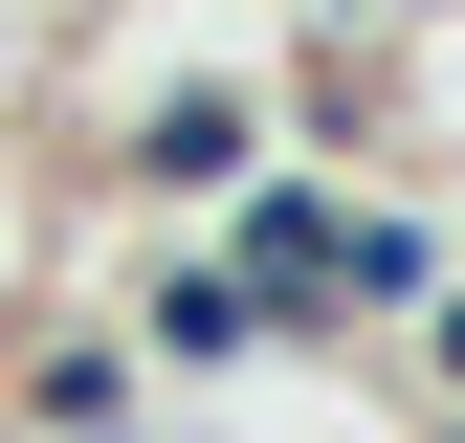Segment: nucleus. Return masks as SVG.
Wrapping results in <instances>:
<instances>
[{"instance_id":"nucleus-1","label":"nucleus","mask_w":465,"mask_h":443,"mask_svg":"<svg viewBox=\"0 0 465 443\" xmlns=\"http://www.w3.org/2000/svg\"><path fill=\"white\" fill-rule=\"evenodd\" d=\"M0 23H67V0H0Z\"/></svg>"}]
</instances>
